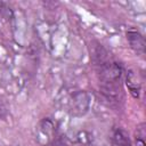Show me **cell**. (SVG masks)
Instances as JSON below:
<instances>
[{
  "instance_id": "6da1fadb",
  "label": "cell",
  "mask_w": 146,
  "mask_h": 146,
  "mask_svg": "<svg viewBox=\"0 0 146 146\" xmlns=\"http://www.w3.org/2000/svg\"><path fill=\"white\" fill-rule=\"evenodd\" d=\"M91 60L95 67L99 89L106 100L119 105L123 100V66L107 49L97 43L92 47Z\"/></svg>"
},
{
  "instance_id": "3957f363",
  "label": "cell",
  "mask_w": 146,
  "mask_h": 146,
  "mask_svg": "<svg viewBox=\"0 0 146 146\" xmlns=\"http://www.w3.org/2000/svg\"><path fill=\"white\" fill-rule=\"evenodd\" d=\"M124 83H125V87L128 89V91L130 92V95L133 97V98H139L140 97V92H141V82L138 78V74L132 71V70H129L125 74V78H124Z\"/></svg>"
},
{
  "instance_id": "277c9868",
  "label": "cell",
  "mask_w": 146,
  "mask_h": 146,
  "mask_svg": "<svg viewBox=\"0 0 146 146\" xmlns=\"http://www.w3.org/2000/svg\"><path fill=\"white\" fill-rule=\"evenodd\" d=\"M112 146H133L128 132L123 128H114L111 135Z\"/></svg>"
},
{
  "instance_id": "5b68a950",
  "label": "cell",
  "mask_w": 146,
  "mask_h": 146,
  "mask_svg": "<svg viewBox=\"0 0 146 146\" xmlns=\"http://www.w3.org/2000/svg\"><path fill=\"white\" fill-rule=\"evenodd\" d=\"M146 137V124L144 122L139 123L135 130V146H145Z\"/></svg>"
},
{
  "instance_id": "7a4b0ae2",
  "label": "cell",
  "mask_w": 146,
  "mask_h": 146,
  "mask_svg": "<svg viewBox=\"0 0 146 146\" xmlns=\"http://www.w3.org/2000/svg\"><path fill=\"white\" fill-rule=\"evenodd\" d=\"M127 41L130 46V48L139 56H143L145 54V38L144 35L135 29H130L125 33Z\"/></svg>"
},
{
  "instance_id": "8992f818",
  "label": "cell",
  "mask_w": 146,
  "mask_h": 146,
  "mask_svg": "<svg viewBox=\"0 0 146 146\" xmlns=\"http://www.w3.org/2000/svg\"><path fill=\"white\" fill-rule=\"evenodd\" d=\"M5 113H6V107H5L3 103H2V100L0 99V117H2L5 115Z\"/></svg>"
}]
</instances>
